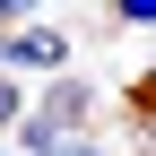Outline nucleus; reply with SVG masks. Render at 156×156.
Returning <instances> with one entry per match:
<instances>
[{"label":"nucleus","mask_w":156,"mask_h":156,"mask_svg":"<svg viewBox=\"0 0 156 156\" xmlns=\"http://www.w3.org/2000/svg\"><path fill=\"white\" fill-rule=\"evenodd\" d=\"M9 61H17V69H61V61H69V44L35 26V35H9Z\"/></svg>","instance_id":"1"},{"label":"nucleus","mask_w":156,"mask_h":156,"mask_svg":"<svg viewBox=\"0 0 156 156\" xmlns=\"http://www.w3.org/2000/svg\"><path fill=\"white\" fill-rule=\"evenodd\" d=\"M17 139H26L35 156H61V122H44V113H26V122H17Z\"/></svg>","instance_id":"2"},{"label":"nucleus","mask_w":156,"mask_h":156,"mask_svg":"<svg viewBox=\"0 0 156 156\" xmlns=\"http://www.w3.org/2000/svg\"><path fill=\"white\" fill-rule=\"evenodd\" d=\"M78 113H87V87L61 78V87H52V104H44V122H78Z\"/></svg>","instance_id":"3"},{"label":"nucleus","mask_w":156,"mask_h":156,"mask_svg":"<svg viewBox=\"0 0 156 156\" xmlns=\"http://www.w3.org/2000/svg\"><path fill=\"white\" fill-rule=\"evenodd\" d=\"M0 122H17V78H0Z\"/></svg>","instance_id":"4"},{"label":"nucleus","mask_w":156,"mask_h":156,"mask_svg":"<svg viewBox=\"0 0 156 156\" xmlns=\"http://www.w3.org/2000/svg\"><path fill=\"white\" fill-rule=\"evenodd\" d=\"M61 156H78V147H61Z\"/></svg>","instance_id":"5"}]
</instances>
